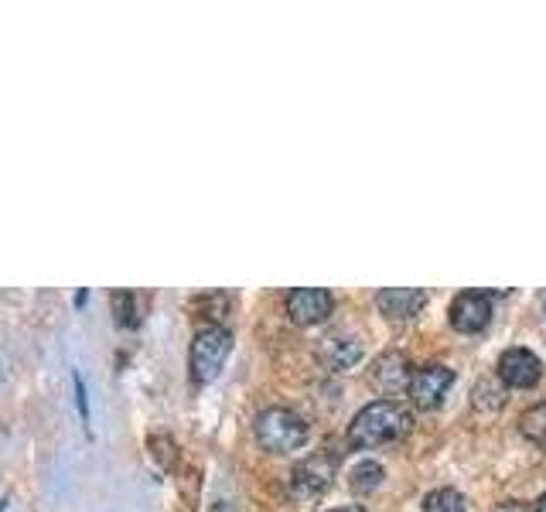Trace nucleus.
Returning a JSON list of instances; mask_svg holds the SVG:
<instances>
[{
	"label": "nucleus",
	"instance_id": "1",
	"mask_svg": "<svg viewBox=\"0 0 546 512\" xmlns=\"http://www.w3.org/2000/svg\"><path fill=\"white\" fill-rule=\"evenodd\" d=\"M407 431L410 410L400 407L396 400H376L355 414V420L349 424V444L352 448H376V444H390Z\"/></svg>",
	"mask_w": 546,
	"mask_h": 512
},
{
	"label": "nucleus",
	"instance_id": "2",
	"mask_svg": "<svg viewBox=\"0 0 546 512\" xmlns=\"http://www.w3.org/2000/svg\"><path fill=\"white\" fill-rule=\"evenodd\" d=\"M256 441L270 454H291L308 444V424L287 407H270L256 417Z\"/></svg>",
	"mask_w": 546,
	"mask_h": 512
},
{
	"label": "nucleus",
	"instance_id": "3",
	"mask_svg": "<svg viewBox=\"0 0 546 512\" xmlns=\"http://www.w3.org/2000/svg\"><path fill=\"white\" fill-rule=\"evenodd\" d=\"M233 352V335L226 332L222 325H205L198 328L192 338V355H188V366H192V379L198 386L212 383L219 376L222 362L229 359Z\"/></svg>",
	"mask_w": 546,
	"mask_h": 512
},
{
	"label": "nucleus",
	"instance_id": "4",
	"mask_svg": "<svg viewBox=\"0 0 546 512\" xmlns=\"http://www.w3.org/2000/svg\"><path fill=\"white\" fill-rule=\"evenodd\" d=\"M335 472H338V454H332V451L311 454L308 461H301V465L294 468V475H291L294 492L301 495V499H314V495H321L328 485H332Z\"/></svg>",
	"mask_w": 546,
	"mask_h": 512
},
{
	"label": "nucleus",
	"instance_id": "5",
	"mask_svg": "<svg viewBox=\"0 0 546 512\" xmlns=\"http://www.w3.org/2000/svg\"><path fill=\"white\" fill-rule=\"evenodd\" d=\"M335 311V294L325 287H294L287 294V315L294 325H321Z\"/></svg>",
	"mask_w": 546,
	"mask_h": 512
},
{
	"label": "nucleus",
	"instance_id": "6",
	"mask_svg": "<svg viewBox=\"0 0 546 512\" xmlns=\"http://www.w3.org/2000/svg\"><path fill=\"white\" fill-rule=\"evenodd\" d=\"M454 373L441 362H430V366L417 369L410 379V396H413V407L417 410H434L437 403L444 400V393L451 390Z\"/></svg>",
	"mask_w": 546,
	"mask_h": 512
},
{
	"label": "nucleus",
	"instance_id": "7",
	"mask_svg": "<svg viewBox=\"0 0 546 512\" xmlns=\"http://www.w3.org/2000/svg\"><path fill=\"white\" fill-rule=\"evenodd\" d=\"M451 325L465 335H475L492 321V294L485 291H461L451 301Z\"/></svg>",
	"mask_w": 546,
	"mask_h": 512
},
{
	"label": "nucleus",
	"instance_id": "8",
	"mask_svg": "<svg viewBox=\"0 0 546 512\" xmlns=\"http://www.w3.org/2000/svg\"><path fill=\"white\" fill-rule=\"evenodd\" d=\"M410 362H407V355L403 352H383L376 362L369 366V383L376 386L383 396H400L403 390H410Z\"/></svg>",
	"mask_w": 546,
	"mask_h": 512
},
{
	"label": "nucleus",
	"instance_id": "9",
	"mask_svg": "<svg viewBox=\"0 0 546 512\" xmlns=\"http://www.w3.org/2000/svg\"><path fill=\"white\" fill-rule=\"evenodd\" d=\"M543 376V362L536 359L529 349H509L502 352L499 359V379L506 386H516V390H529L536 386V379Z\"/></svg>",
	"mask_w": 546,
	"mask_h": 512
},
{
	"label": "nucleus",
	"instance_id": "10",
	"mask_svg": "<svg viewBox=\"0 0 546 512\" xmlns=\"http://www.w3.org/2000/svg\"><path fill=\"white\" fill-rule=\"evenodd\" d=\"M427 304V294L420 287H383L376 294V308L390 321H407L417 318Z\"/></svg>",
	"mask_w": 546,
	"mask_h": 512
},
{
	"label": "nucleus",
	"instance_id": "11",
	"mask_svg": "<svg viewBox=\"0 0 546 512\" xmlns=\"http://www.w3.org/2000/svg\"><path fill=\"white\" fill-rule=\"evenodd\" d=\"M359 359H362L359 338H325V345H321V362H325L328 369H338V373L352 369Z\"/></svg>",
	"mask_w": 546,
	"mask_h": 512
},
{
	"label": "nucleus",
	"instance_id": "12",
	"mask_svg": "<svg viewBox=\"0 0 546 512\" xmlns=\"http://www.w3.org/2000/svg\"><path fill=\"white\" fill-rule=\"evenodd\" d=\"M383 465H376V461H359V465L352 468V478H349V485H352V492L355 495H369V492H376L379 485H383Z\"/></svg>",
	"mask_w": 546,
	"mask_h": 512
},
{
	"label": "nucleus",
	"instance_id": "13",
	"mask_svg": "<svg viewBox=\"0 0 546 512\" xmlns=\"http://www.w3.org/2000/svg\"><path fill=\"white\" fill-rule=\"evenodd\" d=\"M519 431H523L533 444L546 448V403H540V407H533V410H526V414L519 417Z\"/></svg>",
	"mask_w": 546,
	"mask_h": 512
},
{
	"label": "nucleus",
	"instance_id": "14",
	"mask_svg": "<svg viewBox=\"0 0 546 512\" xmlns=\"http://www.w3.org/2000/svg\"><path fill=\"white\" fill-rule=\"evenodd\" d=\"M424 512H465V495L454 489H434L424 499Z\"/></svg>",
	"mask_w": 546,
	"mask_h": 512
},
{
	"label": "nucleus",
	"instance_id": "15",
	"mask_svg": "<svg viewBox=\"0 0 546 512\" xmlns=\"http://www.w3.org/2000/svg\"><path fill=\"white\" fill-rule=\"evenodd\" d=\"M113 315H117V325L123 328H137V297L130 291H113Z\"/></svg>",
	"mask_w": 546,
	"mask_h": 512
},
{
	"label": "nucleus",
	"instance_id": "16",
	"mask_svg": "<svg viewBox=\"0 0 546 512\" xmlns=\"http://www.w3.org/2000/svg\"><path fill=\"white\" fill-rule=\"evenodd\" d=\"M151 448H154V458L161 461V465H171V461H175V441H171V437L154 434L151 437Z\"/></svg>",
	"mask_w": 546,
	"mask_h": 512
},
{
	"label": "nucleus",
	"instance_id": "17",
	"mask_svg": "<svg viewBox=\"0 0 546 512\" xmlns=\"http://www.w3.org/2000/svg\"><path fill=\"white\" fill-rule=\"evenodd\" d=\"M72 386H76V407H79L82 424H89V396H86V383H82L79 373H72Z\"/></svg>",
	"mask_w": 546,
	"mask_h": 512
},
{
	"label": "nucleus",
	"instance_id": "18",
	"mask_svg": "<svg viewBox=\"0 0 546 512\" xmlns=\"http://www.w3.org/2000/svg\"><path fill=\"white\" fill-rule=\"evenodd\" d=\"M72 301H76V308H82V304L89 301V291H86V287H82V291H76V297H72Z\"/></svg>",
	"mask_w": 546,
	"mask_h": 512
},
{
	"label": "nucleus",
	"instance_id": "19",
	"mask_svg": "<svg viewBox=\"0 0 546 512\" xmlns=\"http://www.w3.org/2000/svg\"><path fill=\"white\" fill-rule=\"evenodd\" d=\"M499 512H523V509H519L516 502H506V506H499Z\"/></svg>",
	"mask_w": 546,
	"mask_h": 512
},
{
	"label": "nucleus",
	"instance_id": "20",
	"mask_svg": "<svg viewBox=\"0 0 546 512\" xmlns=\"http://www.w3.org/2000/svg\"><path fill=\"white\" fill-rule=\"evenodd\" d=\"M332 512H366L362 506H342V509H332Z\"/></svg>",
	"mask_w": 546,
	"mask_h": 512
},
{
	"label": "nucleus",
	"instance_id": "21",
	"mask_svg": "<svg viewBox=\"0 0 546 512\" xmlns=\"http://www.w3.org/2000/svg\"><path fill=\"white\" fill-rule=\"evenodd\" d=\"M536 512H546V495H543L540 502H536Z\"/></svg>",
	"mask_w": 546,
	"mask_h": 512
},
{
	"label": "nucleus",
	"instance_id": "22",
	"mask_svg": "<svg viewBox=\"0 0 546 512\" xmlns=\"http://www.w3.org/2000/svg\"><path fill=\"white\" fill-rule=\"evenodd\" d=\"M0 512H4V499H0Z\"/></svg>",
	"mask_w": 546,
	"mask_h": 512
}]
</instances>
